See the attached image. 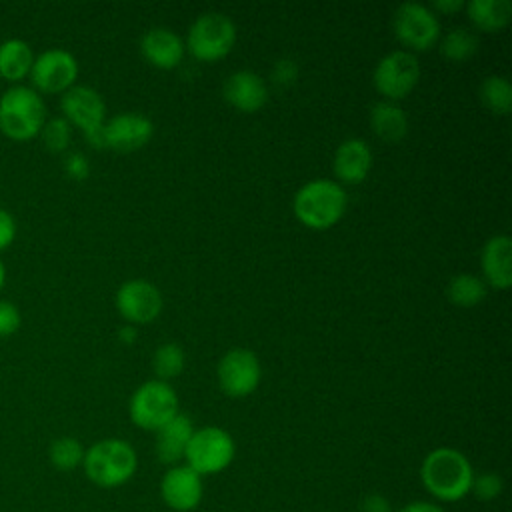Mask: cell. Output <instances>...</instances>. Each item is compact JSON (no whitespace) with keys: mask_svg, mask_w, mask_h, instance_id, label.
Wrapping results in <instances>:
<instances>
[{"mask_svg":"<svg viewBox=\"0 0 512 512\" xmlns=\"http://www.w3.org/2000/svg\"><path fill=\"white\" fill-rule=\"evenodd\" d=\"M82 468L86 478L98 488H118L134 476L138 456L126 440L104 438L86 448Z\"/></svg>","mask_w":512,"mask_h":512,"instance_id":"3","label":"cell"},{"mask_svg":"<svg viewBox=\"0 0 512 512\" xmlns=\"http://www.w3.org/2000/svg\"><path fill=\"white\" fill-rule=\"evenodd\" d=\"M478 96L482 104L496 116H506L512 110V84L506 76L490 74L482 80Z\"/></svg>","mask_w":512,"mask_h":512,"instance_id":"25","label":"cell"},{"mask_svg":"<svg viewBox=\"0 0 512 512\" xmlns=\"http://www.w3.org/2000/svg\"><path fill=\"white\" fill-rule=\"evenodd\" d=\"M234 456L236 444L230 432L220 426H204L194 430L184 454V464L204 478L224 472Z\"/></svg>","mask_w":512,"mask_h":512,"instance_id":"7","label":"cell"},{"mask_svg":"<svg viewBox=\"0 0 512 512\" xmlns=\"http://www.w3.org/2000/svg\"><path fill=\"white\" fill-rule=\"evenodd\" d=\"M194 424L192 420L178 412L172 420H168L160 430H156V440H154V452L158 462L166 466H176L184 460L188 442L194 434Z\"/></svg>","mask_w":512,"mask_h":512,"instance_id":"20","label":"cell"},{"mask_svg":"<svg viewBox=\"0 0 512 512\" xmlns=\"http://www.w3.org/2000/svg\"><path fill=\"white\" fill-rule=\"evenodd\" d=\"M4 282H6V266H4V262L0 260V290H2Z\"/></svg>","mask_w":512,"mask_h":512,"instance_id":"39","label":"cell"},{"mask_svg":"<svg viewBox=\"0 0 512 512\" xmlns=\"http://www.w3.org/2000/svg\"><path fill=\"white\" fill-rule=\"evenodd\" d=\"M184 364H186V356H184V350L180 344L176 342H166L162 346H158L154 350V356H152V368L158 376V380H170V378H176L182 374L184 370Z\"/></svg>","mask_w":512,"mask_h":512,"instance_id":"28","label":"cell"},{"mask_svg":"<svg viewBox=\"0 0 512 512\" xmlns=\"http://www.w3.org/2000/svg\"><path fill=\"white\" fill-rule=\"evenodd\" d=\"M22 324V314L18 306L10 300H0V336L14 334Z\"/></svg>","mask_w":512,"mask_h":512,"instance_id":"32","label":"cell"},{"mask_svg":"<svg viewBox=\"0 0 512 512\" xmlns=\"http://www.w3.org/2000/svg\"><path fill=\"white\" fill-rule=\"evenodd\" d=\"M348 206V194L342 184L330 178L310 180L294 194V216L310 230H328L336 226Z\"/></svg>","mask_w":512,"mask_h":512,"instance_id":"2","label":"cell"},{"mask_svg":"<svg viewBox=\"0 0 512 512\" xmlns=\"http://www.w3.org/2000/svg\"><path fill=\"white\" fill-rule=\"evenodd\" d=\"M370 128L380 140L396 144L408 134V116L396 102L380 100L370 110Z\"/></svg>","mask_w":512,"mask_h":512,"instance_id":"21","label":"cell"},{"mask_svg":"<svg viewBox=\"0 0 512 512\" xmlns=\"http://www.w3.org/2000/svg\"><path fill=\"white\" fill-rule=\"evenodd\" d=\"M236 26L222 12H204L188 28L184 48L200 62H216L232 52Z\"/></svg>","mask_w":512,"mask_h":512,"instance_id":"5","label":"cell"},{"mask_svg":"<svg viewBox=\"0 0 512 512\" xmlns=\"http://www.w3.org/2000/svg\"><path fill=\"white\" fill-rule=\"evenodd\" d=\"M62 118L70 122V126L80 128L84 134L100 128L106 122V104L100 92L90 86L74 84L60 96Z\"/></svg>","mask_w":512,"mask_h":512,"instance_id":"13","label":"cell"},{"mask_svg":"<svg viewBox=\"0 0 512 512\" xmlns=\"http://www.w3.org/2000/svg\"><path fill=\"white\" fill-rule=\"evenodd\" d=\"M40 136H42L44 146L50 152H64L70 144V138H72V126L62 116L46 118L42 130H40Z\"/></svg>","mask_w":512,"mask_h":512,"instance_id":"29","label":"cell"},{"mask_svg":"<svg viewBox=\"0 0 512 512\" xmlns=\"http://www.w3.org/2000/svg\"><path fill=\"white\" fill-rule=\"evenodd\" d=\"M140 52L148 64L160 70H174L184 58V40L170 28H150L140 40Z\"/></svg>","mask_w":512,"mask_h":512,"instance_id":"19","label":"cell"},{"mask_svg":"<svg viewBox=\"0 0 512 512\" xmlns=\"http://www.w3.org/2000/svg\"><path fill=\"white\" fill-rule=\"evenodd\" d=\"M270 78L276 86L288 88L298 80V64L290 58H280L274 62V66L270 70Z\"/></svg>","mask_w":512,"mask_h":512,"instance_id":"31","label":"cell"},{"mask_svg":"<svg viewBox=\"0 0 512 512\" xmlns=\"http://www.w3.org/2000/svg\"><path fill=\"white\" fill-rule=\"evenodd\" d=\"M102 132L106 148L116 152H134L152 140L154 124L144 114L120 112L104 122Z\"/></svg>","mask_w":512,"mask_h":512,"instance_id":"15","label":"cell"},{"mask_svg":"<svg viewBox=\"0 0 512 512\" xmlns=\"http://www.w3.org/2000/svg\"><path fill=\"white\" fill-rule=\"evenodd\" d=\"M396 40L408 52H426L440 40V22L436 14L420 2H404L392 18Z\"/></svg>","mask_w":512,"mask_h":512,"instance_id":"8","label":"cell"},{"mask_svg":"<svg viewBox=\"0 0 512 512\" xmlns=\"http://www.w3.org/2000/svg\"><path fill=\"white\" fill-rule=\"evenodd\" d=\"M220 390L230 398L250 396L262 378V366L258 356L250 348L228 350L216 368Z\"/></svg>","mask_w":512,"mask_h":512,"instance_id":"10","label":"cell"},{"mask_svg":"<svg viewBox=\"0 0 512 512\" xmlns=\"http://www.w3.org/2000/svg\"><path fill=\"white\" fill-rule=\"evenodd\" d=\"M420 480L436 502H458L470 494L474 470L460 450L440 446L424 456Z\"/></svg>","mask_w":512,"mask_h":512,"instance_id":"1","label":"cell"},{"mask_svg":"<svg viewBox=\"0 0 512 512\" xmlns=\"http://www.w3.org/2000/svg\"><path fill=\"white\" fill-rule=\"evenodd\" d=\"M32 88L38 92H66L78 78V60L64 48H48L34 56L30 68Z\"/></svg>","mask_w":512,"mask_h":512,"instance_id":"11","label":"cell"},{"mask_svg":"<svg viewBox=\"0 0 512 512\" xmlns=\"http://www.w3.org/2000/svg\"><path fill=\"white\" fill-rule=\"evenodd\" d=\"M482 280L496 290H508L512 284V240L508 234L490 236L480 252Z\"/></svg>","mask_w":512,"mask_h":512,"instance_id":"17","label":"cell"},{"mask_svg":"<svg viewBox=\"0 0 512 512\" xmlns=\"http://www.w3.org/2000/svg\"><path fill=\"white\" fill-rule=\"evenodd\" d=\"M372 80L378 94L388 102H398L416 88L420 80V62L416 54L408 50L388 52L378 60Z\"/></svg>","mask_w":512,"mask_h":512,"instance_id":"9","label":"cell"},{"mask_svg":"<svg viewBox=\"0 0 512 512\" xmlns=\"http://www.w3.org/2000/svg\"><path fill=\"white\" fill-rule=\"evenodd\" d=\"M46 122V104L32 86L12 84L0 96V130L14 140L40 134Z\"/></svg>","mask_w":512,"mask_h":512,"instance_id":"4","label":"cell"},{"mask_svg":"<svg viewBox=\"0 0 512 512\" xmlns=\"http://www.w3.org/2000/svg\"><path fill=\"white\" fill-rule=\"evenodd\" d=\"M464 8L468 20L480 32H498L512 20L510 0H470Z\"/></svg>","mask_w":512,"mask_h":512,"instance_id":"22","label":"cell"},{"mask_svg":"<svg viewBox=\"0 0 512 512\" xmlns=\"http://www.w3.org/2000/svg\"><path fill=\"white\" fill-rule=\"evenodd\" d=\"M486 294H488V286L476 274H466V272L456 274L446 286L448 300L458 308H474L486 298Z\"/></svg>","mask_w":512,"mask_h":512,"instance_id":"24","label":"cell"},{"mask_svg":"<svg viewBox=\"0 0 512 512\" xmlns=\"http://www.w3.org/2000/svg\"><path fill=\"white\" fill-rule=\"evenodd\" d=\"M162 306L160 290L144 278L126 280L116 290V310L126 324H150L160 316Z\"/></svg>","mask_w":512,"mask_h":512,"instance_id":"12","label":"cell"},{"mask_svg":"<svg viewBox=\"0 0 512 512\" xmlns=\"http://www.w3.org/2000/svg\"><path fill=\"white\" fill-rule=\"evenodd\" d=\"M398 512H446L438 502L432 500H412L404 504Z\"/></svg>","mask_w":512,"mask_h":512,"instance_id":"36","label":"cell"},{"mask_svg":"<svg viewBox=\"0 0 512 512\" xmlns=\"http://www.w3.org/2000/svg\"><path fill=\"white\" fill-rule=\"evenodd\" d=\"M372 168V150L362 138H346L338 144L332 170L338 184H360Z\"/></svg>","mask_w":512,"mask_h":512,"instance_id":"18","label":"cell"},{"mask_svg":"<svg viewBox=\"0 0 512 512\" xmlns=\"http://www.w3.org/2000/svg\"><path fill=\"white\" fill-rule=\"evenodd\" d=\"M64 172L74 180H84L90 174V164L84 154L80 152H68L64 156Z\"/></svg>","mask_w":512,"mask_h":512,"instance_id":"33","label":"cell"},{"mask_svg":"<svg viewBox=\"0 0 512 512\" xmlns=\"http://www.w3.org/2000/svg\"><path fill=\"white\" fill-rule=\"evenodd\" d=\"M34 62L32 48L22 38H6L0 42V76L18 82L30 74Z\"/></svg>","mask_w":512,"mask_h":512,"instance_id":"23","label":"cell"},{"mask_svg":"<svg viewBox=\"0 0 512 512\" xmlns=\"http://www.w3.org/2000/svg\"><path fill=\"white\" fill-rule=\"evenodd\" d=\"M502 490H504V480L496 472H484L480 476L474 474L470 494H474L478 500L490 502V500L498 498L502 494Z\"/></svg>","mask_w":512,"mask_h":512,"instance_id":"30","label":"cell"},{"mask_svg":"<svg viewBox=\"0 0 512 512\" xmlns=\"http://www.w3.org/2000/svg\"><path fill=\"white\" fill-rule=\"evenodd\" d=\"M464 6H466L464 0H434L430 10H432V12L438 10V12H442V14H456V12H460Z\"/></svg>","mask_w":512,"mask_h":512,"instance_id":"37","label":"cell"},{"mask_svg":"<svg viewBox=\"0 0 512 512\" xmlns=\"http://www.w3.org/2000/svg\"><path fill=\"white\" fill-rule=\"evenodd\" d=\"M86 448L82 442L74 436H60L50 442L48 448V460L50 464L60 472H72L78 466H82Z\"/></svg>","mask_w":512,"mask_h":512,"instance_id":"26","label":"cell"},{"mask_svg":"<svg viewBox=\"0 0 512 512\" xmlns=\"http://www.w3.org/2000/svg\"><path fill=\"white\" fill-rule=\"evenodd\" d=\"M222 96L232 108H236L244 114H252L266 106L268 84L264 82V78L260 74H256L252 70H238L226 78Z\"/></svg>","mask_w":512,"mask_h":512,"instance_id":"16","label":"cell"},{"mask_svg":"<svg viewBox=\"0 0 512 512\" xmlns=\"http://www.w3.org/2000/svg\"><path fill=\"white\" fill-rule=\"evenodd\" d=\"M14 236H16V220L8 210L0 208V250L8 248Z\"/></svg>","mask_w":512,"mask_h":512,"instance_id":"34","label":"cell"},{"mask_svg":"<svg viewBox=\"0 0 512 512\" xmlns=\"http://www.w3.org/2000/svg\"><path fill=\"white\" fill-rule=\"evenodd\" d=\"M136 336H138V332H136V326H134V324H124V326L118 330V338H120V342H124V344H134V342H136Z\"/></svg>","mask_w":512,"mask_h":512,"instance_id":"38","label":"cell"},{"mask_svg":"<svg viewBox=\"0 0 512 512\" xmlns=\"http://www.w3.org/2000/svg\"><path fill=\"white\" fill-rule=\"evenodd\" d=\"M360 512H392V504L382 494H368L360 502Z\"/></svg>","mask_w":512,"mask_h":512,"instance_id":"35","label":"cell"},{"mask_svg":"<svg viewBox=\"0 0 512 512\" xmlns=\"http://www.w3.org/2000/svg\"><path fill=\"white\" fill-rule=\"evenodd\" d=\"M478 36L468 28H454L440 38V54L450 62H464L478 52Z\"/></svg>","mask_w":512,"mask_h":512,"instance_id":"27","label":"cell"},{"mask_svg":"<svg viewBox=\"0 0 512 512\" xmlns=\"http://www.w3.org/2000/svg\"><path fill=\"white\" fill-rule=\"evenodd\" d=\"M178 394L164 380H148L140 384L128 402V414L134 426L156 432L178 414Z\"/></svg>","mask_w":512,"mask_h":512,"instance_id":"6","label":"cell"},{"mask_svg":"<svg viewBox=\"0 0 512 512\" xmlns=\"http://www.w3.org/2000/svg\"><path fill=\"white\" fill-rule=\"evenodd\" d=\"M160 496L170 510L190 512L204 496V478L186 464L170 466L160 480Z\"/></svg>","mask_w":512,"mask_h":512,"instance_id":"14","label":"cell"}]
</instances>
